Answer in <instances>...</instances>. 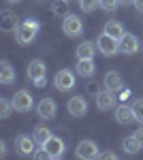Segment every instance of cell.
<instances>
[{"label":"cell","instance_id":"24","mask_svg":"<svg viewBox=\"0 0 143 160\" xmlns=\"http://www.w3.org/2000/svg\"><path fill=\"white\" fill-rule=\"evenodd\" d=\"M79 7H81V11L92 13L100 7V0H79Z\"/></svg>","mask_w":143,"mask_h":160},{"label":"cell","instance_id":"7","mask_svg":"<svg viewBox=\"0 0 143 160\" xmlns=\"http://www.w3.org/2000/svg\"><path fill=\"white\" fill-rule=\"evenodd\" d=\"M66 109H69V113H71L73 118H81V115H85L88 113V100H85V96H73L69 102H66Z\"/></svg>","mask_w":143,"mask_h":160},{"label":"cell","instance_id":"27","mask_svg":"<svg viewBox=\"0 0 143 160\" xmlns=\"http://www.w3.org/2000/svg\"><path fill=\"white\" fill-rule=\"evenodd\" d=\"M34 158H38V160H45V158H51V156H49V152H47V149H45L43 145H41L38 149H34Z\"/></svg>","mask_w":143,"mask_h":160},{"label":"cell","instance_id":"22","mask_svg":"<svg viewBox=\"0 0 143 160\" xmlns=\"http://www.w3.org/2000/svg\"><path fill=\"white\" fill-rule=\"evenodd\" d=\"M49 137H51V130H49L47 126H36V128H34V139H36L38 145H43Z\"/></svg>","mask_w":143,"mask_h":160},{"label":"cell","instance_id":"26","mask_svg":"<svg viewBox=\"0 0 143 160\" xmlns=\"http://www.w3.org/2000/svg\"><path fill=\"white\" fill-rule=\"evenodd\" d=\"M120 7V0H100V9L103 11H115Z\"/></svg>","mask_w":143,"mask_h":160},{"label":"cell","instance_id":"17","mask_svg":"<svg viewBox=\"0 0 143 160\" xmlns=\"http://www.w3.org/2000/svg\"><path fill=\"white\" fill-rule=\"evenodd\" d=\"M115 122L118 124H130L135 122V111H132V107H126V105H120V107H115Z\"/></svg>","mask_w":143,"mask_h":160},{"label":"cell","instance_id":"33","mask_svg":"<svg viewBox=\"0 0 143 160\" xmlns=\"http://www.w3.org/2000/svg\"><path fill=\"white\" fill-rule=\"evenodd\" d=\"M4 154H7V143L0 141V156H4Z\"/></svg>","mask_w":143,"mask_h":160},{"label":"cell","instance_id":"30","mask_svg":"<svg viewBox=\"0 0 143 160\" xmlns=\"http://www.w3.org/2000/svg\"><path fill=\"white\" fill-rule=\"evenodd\" d=\"M135 137H137V141L141 143V148H143V126H141V128H137V130H135Z\"/></svg>","mask_w":143,"mask_h":160},{"label":"cell","instance_id":"18","mask_svg":"<svg viewBox=\"0 0 143 160\" xmlns=\"http://www.w3.org/2000/svg\"><path fill=\"white\" fill-rule=\"evenodd\" d=\"M75 71L79 77H84V79H90V77H94L96 73V66L92 60H77V66H75Z\"/></svg>","mask_w":143,"mask_h":160},{"label":"cell","instance_id":"10","mask_svg":"<svg viewBox=\"0 0 143 160\" xmlns=\"http://www.w3.org/2000/svg\"><path fill=\"white\" fill-rule=\"evenodd\" d=\"M43 148L49 152V156H51V158H62V154H64V141H62L60 137L51 135L47 141L43 143Z\"/></svg>","mask_w":143,"mask_h":160},{"label":"cell","instance_id":"29","mask_svg":"<svg viewBox=\"0 0 143 160\" xmlns=\"http://www.w3.org/2000/svg\"><path fill=\"white\" fill-rule=\"evenodd\" d=\"M100 158H103V160H115V158H118V154H115V152H103Z\"/></svg>","mask_w":143,"mask_h":160},{"label":"cell","instance_id":"28","mask_svg":"<svg viewBox=\"0 0 143 160\" xmlns=\"http://www.w3.org/2000/svg\"><path fill=\"white\" fill-rule=\"evenodd\" d=\"M64 2H66V0H60V2L54 4V13H56V15H64Z\"/></svg>","mask_w":143,"mask_h":160},{"label":"cell","instance_id":"31","mask_svg":"<svg viewBox=\"0 0 143 160\" xmlns=\"http://www.w3.org/2000/svg\"><path fill=\"white\" fill-rule=\"evenodd\" d=\"M45 83H47V81H45V77H43V79H36V81H34L36 88H45Z\"/></svg>","mask_w":143,"mask_h":160},{"label":"cell","instance_id":"16","mask_svg":"<svg viewBox=\"0 0 143 160\" xmlns=\"http://www.w3.org/2000/svg\"><path fill=\"white\" fill-rule=\"evenodd\" d=\"M17 17L13 11H2L0 13V28L2 32H11V30H17Z\"/></svg>","mask_w":143,"mask_h":160},{"label":"cell","instance_id":"4","mask_svg":"<svg viewBox=\"0 0 143 160\" xmlns=\"http://www.w3.org/2000/svg\"><path fill=\"white\" fill-rule=\"evenodd\" d=\"M75 154H77V158H81V160L100 158L98 145H96V141H92V139H84V141H79V145H77V149H75Z\"/></svg>","mask_w":143,"mask_h":160},{"label":"cell","instance_id":"37","mask_svg":"<svg viewBox=\"0 0 143 160\" xmlns=\"http://www.w3.org/2000/svg\"><path fill=\"white\" fill-rule=\"evenodd\" d=\"M7 2H9V4H17L19 0H7Z\"/></svg>","mask_w":143,"mask_h":160},{"label":"cell","instance_id":"32","mask_svg":"<svg viewBox=\"0 0 143 160\" xmlns=\"http://www.w3.org/2000/svg\"><path fill=\"white\" fill-rule=\"evenodd\" d=\"M135 9L143 13V0H135Z\"/></svg>","mask_w":143,"mask_h":160},{"label":"cell","instance_id":"5","mask_svg":"<svg viewBox=\"0 0 143 160\" xmlns=\"http://www.w3.org/2000/svg\"><path fill=\"white\" fill-rule=\"evenodd\" d=\"M11 100H13V107H15V111H19V113H28V111L34 107L32 94H30L28 90H19V92H15Z\"/></svg>","mask_w":143,"mask_h":160},{"label":"cell","instance_id":"11","mask_svg":"<svg viewBox=\"0 0 143 160\" xmlns=\"http://www.w3.org/2000/svg\"><path fill=\"white\" fill-rule=\"evenodd\" d=\"M26 75H28V79L34 83L36 79H43L45 75H47V66H45V62L41 60H32L28 64V68H26Z\"/></svg>","mask_w":143,"mask_h":160},{"label":"cell","instance_id":"14","mask_svg":"<svg viewBox=\"0 0 143 160\" xmlns=\"http://www.w3.org/2000/svg\"><path fill=\"white\" fill-rule=\"evenodd\" d=\"M34 143H36V139L34 137H17L15 139V148H17V152L22 154V156H32L34 154Z\"/></svg>","mask_w":143,"mask_h":160},{"label":"cell","instance_id":"35","mask_svg":"<svg viewBox=\"0 0 143 160\" xmlns=\"http://www.w3.org/2000/svg\"><path fill=\"white\" fill-rule=\"evenodd\" d=\"M122 98H124V100L130 98V90H122Z\"/></svg>","mask_w":143,"mask_h":160},{"label":"cell","instance_id":"2","mask_svg":"<svg viewBox=\"0 0 143 160\" xmlns=\"http://www.w3.org/2000/svg\"><path fill=\"white\" fill-rule=\"evenodd\" d=\"M96 47H98V51H100L103 56L111 58V56H115L120 51V41L113 38V37H109L107 32H100L98 38H96Z\"/></svg>","mask_w":143,"mask_h":160},{"label":"cell","instance_id":"25","mask_svg":"<svg viewBox=\"0 0 143 160\" xmlns=\"http://www.w3.org/2000/svg\"><path fill=\"white\" fill-rule=\"evenodd\" d=\"M132 111H135V120L143 124V98H137L132 102Z\"/></svg>","mask_w":143,"mask_h":160},{"label":"cell","instance_id":"12","mask_svg":"<svg viewBox=\"0 0 143 160\" xmlns=\"http://www.w3.org/2000/svg\"><path fill=\"white\" fill-rule=\"evenodd\" d=\"M56 111H58V105H56V100H51V98H43L36 105V113H38L43 120L56 118Z\"/></svg>","mask_w":143,"mask_h":160},{"label":"cell","instance_id":"21","mask_svg":"<svg viewBox=\"0 0 143 160\" xmlns=\"http://www.w3.org/2000/svg\"><path fill=\"white\" fill-rule=\"evenodd\" d=\"M122 148H124L126 154H137V152L141 149V143L137 141L135 135H130V137H124V139H122Z\"/></svg>","mask_w":143,"mask_h":160},{"label":"cell","instance_id":"3","mask_svg":"<svg viewBox=\"0 0 143 160\" xmlns=\"http://www.w3.org/2000/svg\"><path fill=\"white\" fill-rule=\"evenodd\" d=\"M62 32L66 34V37H81L84 34V24H81V19L77 17V15H64V19H62Z\"/></svg>","mask_w":143,"mask_h":160},{"label":"cell","instance_id":"19","mask_svg":"<svg viewBox=\"0 0 143 160\" xmlns=\"http://www.w3.org/2000/svg\"><path fill=\"white\" fill-rule=\"evenodd\" d=\"M103 32H107L109 37H113V38H122L124 37V26L120 24L118 19H109L107 24H105V28H103Z\"/></svg>","mask_w":143,"mask_h":160},{"label":"cell","instance_id":"8","mask_svg":"<svg viewBox=\"0 0 143 160\" xmlns=\"http://www.w3.org/2000/svg\"><path fill=\"white\" fill-rule=\"evenodd\" d=\"M120 51L126 53V56H132L139 51V38L130 34V32H124V37L120 38Z\"/></svg>","mask_w":143,"mask_h":160},{"label":"cell","instance_id":"15","mask_svg":"<svg viewBox=\"0 0 143 160\" xmlns=\"http://www.w3.org/2000/svg\"><path fill=\"white\" fill-rule=\"evenodd\" d=\"M96 43L92 41H81L79 45H77V49H75V56H77V60H92L96 53Z\"/></svg>","mask_w":143,"mask_h":160},{"label":"cell","instance_id":"13","mask_svg":"<svg viewBox=\"0 0 143 160\" xmlns=\"http://www.w3.org/2000/svg\"><path fill=\"white\" fill-rule=\"evenodd\" d=\"M103 83H105V90H111V92L124 90V79H122V75H120L118 71H107Z\"/></svg>","mask_w":143,"mask_h":160},{"label":"cell","instance_id":"6","mask_svg":"<svg viewBox=\"0 0 143 160\" xmlns=\"http://www.w3.org/2000/svg\"><path fill=\"white\" fill-rule=\"evenodd\" d=\"M54 86L58 88L60 92H69V90H73V88H75V73L69 71V68L58 71L56 77H54Z\"/></svg>","mask_w":143,"mask_h":160},{"label":"cell","instance_id":"38","mask_svg":"<svg viewBox=\"0 0 143 160\" xmlns=\"http://www.w3.org/2000/svg\"><path fill=\"white\" fill-rule=\"evenodd\" d=\"M66 2H73V0H66Z\"/></svg>","mask_w":143,"mask_h":160},{"label":"cell","instance_id":"20","mask_svg":"<svg viewBox=\"0 0 143 160\" xmlns=\"http://www.w3.org/2000/svg\"><path fill=\"white\" fill-rule=\"evenodd\" d=\"M13 79H15V71H13V66L9 64V62H2V64H0V83L11 86Z\"/></svg>","mask_w":143,"mask_h":160},{"label":"cell","instance_id":"36","mask_svg":"<svg viewBox=\"0 0 143 160\" xmlns=\"http://www.w3.org/2000/svg\"><path fill=\"white\" fill-rule=\"evenodd\" d=\"M120 4H135V0H120Z\"/></svg>","mask_w":143,"mask_h":160},{"label":"cell","instance_id":"23","mask_svg":"<svg viewBox=\"0 0 143 160\" xmlns=\"http://www.w3.org/2000/svg\"><path fill=\"white\" fill-rule=\"evenodd\" d=\"M13 109H15V107H13V100L0 98V118H9Z\"/></svg>","mask_w":143,"mask_h":160},{"label":"cell","instance_id":"34","mask_svg":"<svg viewBox=\"0 0 143 160\" xmlns=\"http://www.w3.org/2000/svg\"><path fill=\"white\" fill-rule=\"evenodd\" d=\"M88 90H90V92H92V94H98V88H96V83H90V88H88Z\"/></svg>","mask_w":143,"mask_h":160},{"label":"cell","instance_id":"9","mask_svg":"<svg viewBox=\"0 0 143 160\" xmlns=\"http://www.w3.org/2000/svg\"><path fill=\"white\" fill-rule=\"evenodd\" d=\"M96 98V107L100 111H111V109H115V96H113V92L111 90H100L98 94L94 96Z\"/></svg>","mask_w":143,"mask_h":160},{"label":"cell","instance_id":"1","mask_svg":"<svg viewBox=\"0 0 143 160\" xmlns=\"http://www.w3.org/2000/svg\"><path fill=\"white\" fill-rule=\"evenodd\" d=\"M36 34H38V22L30 19V17L24 19L22 24L17 26V30H15V38H17L19 45H30L36 38Z\"/></svg>","mask_w":143,"mask_h":160}]
</instances>
